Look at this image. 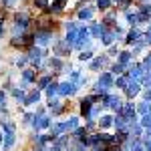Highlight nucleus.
I'll return each mask as SVG.
<instances>
[{
    "label": "nucleus",
    "mask_w": 151,
    "mask_h": 151,
    "mask_svg": "<svg viewBox=\"0 0 151 151\" xmlns=\"http://www.w3.org/2000/svg\"><path fill=\"white\" fill-rule=\"evenodd\" d=\"M12 143H14V135H6V143H4V149H10Z\"/></svg>",
    "instance_id": "obj_1"
},
{
    "label": "nucleus",
    "mask_w": 151,
    "mask_h": 151,
    "mask_svg": "<svg viewBox=\"0 0 151 151\" xmlns=\"http://www.w3.org/2000/svg\"><path fill=\"white\" fill-rule=\"evenodd\" d=\"M111 121H113L111 117H103V119H101V127H109V125H111Z\"/></svg>",
    "instance_id": "obj_2"
}]
</instances>
